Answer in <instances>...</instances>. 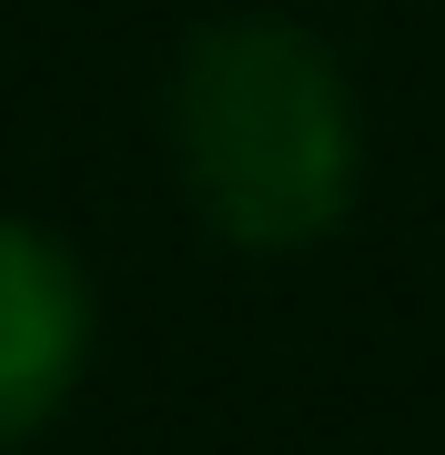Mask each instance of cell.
<instances>
[{"label": "cell", "mask_w": 445, "mask_h": 455, "mask_svg": "<svg viewBox=\"0 0 445 455\" xmlns=\"http://www.w3.org/2000/svg\"><path fill=\"white\" fill-rule=\"evenodd\" d=\"M163 163L172 193L243 263L324 253L354 223L375 132L345 51L304 11H213L163 71Z\"/></svg>", "instance_id": "1"}, {"label": "cell", "mask_w": 445, "mask_h": 455, "mask_svg": "<svg viewBox=\"0 0 445 455\" xmlns=\"http://www.w3.org/2000/svg\"><path fill=\"white\" fill-rule=\"evenodd\" d=\"M101 355V283L71 233L0 203V455H31L82 405Z\"/></svg>", "instance_id": "2"}]
</instances>
